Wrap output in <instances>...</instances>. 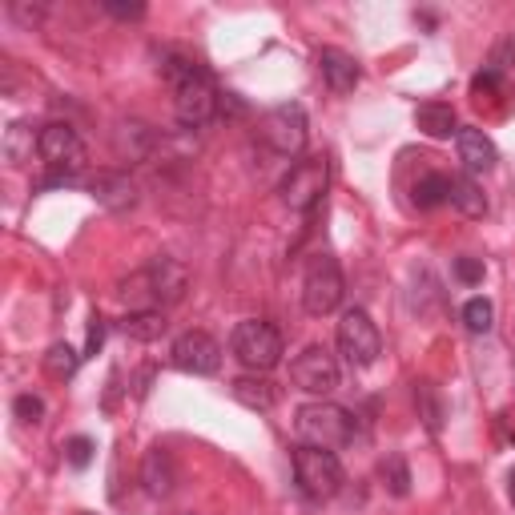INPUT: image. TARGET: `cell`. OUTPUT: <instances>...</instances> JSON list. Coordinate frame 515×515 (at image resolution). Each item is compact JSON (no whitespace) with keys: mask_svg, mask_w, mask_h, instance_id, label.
<instances>
[{"mask_svg":"<svg viewBox=\"0 0 515 515\" xmlns=\"http://www.w3.org/2000/svg\"><path fill=\"white\" fill-rule=\"evenodd\" d=\"M161 77L169 81V89H174V113H178V121L186 129H202L206 121H214V113L222 105V93H218V85L210 81V73L198 61L165 57Z\"/></svg>","mask_w":515,"mask_h":515,"instance_id":"obj_1","label":"cell"},{"mask_svg":"<svg viewBox=\"0 0 515 515\" xmlns=\"http://www.w3.org/2000/svg\"><path fill=\"white\" fill-rule=\"evenodd\" d=\"M294 431L302 443L310 447H326V451H338V447H351L355 435H359V423L347 407H338L330 399H314V403H302L294 411Z\"/></svg>","mask_w":515,"mask_h":515,"instance_id":"obj_2","label":"cell"},{"mask_svg":"<svg viewBox=\"0 0 515 515\" xmlns=\"http://www.w3.org/2000/svg\"><path fill=\"white\" fill-rule=\"evenodd\" d=\"M294 483H298V491L306 499L326 503V499H334L342 491L347 475H342V463H338L334 451L302 443V447H294Z\"/></svg>","mask_w":515,"mask_h":515,"instance_id":"obj_3","label":"cell"},{"mask_svg":"<svg viewBox=\"0 0 515 515\" xmlns=\"http://www.w3.org/2000/svg\"><path fill=\"white\" fill-rule=\"evenodd\" d=\"M230 351L234 359L254 371V375H266L282 363V330L274 322H262V318H246L234 326L230 334Z\"/></svg>","mask_w":515,"mask_h":515,"instance_id":"obj_4","label":"cell"},{"mask_svg":"<svg viewBox=\"0 0 515 515\" xmlns=\"http://www.w3.org/2000/svg\"><path fill=\"white\" fill-rule=\"evenodd\" d=\"M41 161L53 169L49 186H65L85 169V141L77 137V129L69 121H49L41 125Z\"/></svg>","mask_w":515,"mask_h":515,"instance_id":"obj_5","label":"cell"},{"mask_svg":"<svg viewBox=\"0 0 515 515\" xmlns=\"http://www.w3.org/2000/svg\"><path fill=\"white\" fill-rule=\"evenodd\" d=\"M342 294H347V282H342L338 258L314 254L306 262V274H302V306H306V314H314V318L334 314L338 302H342Z\"/></svg>","mask_w":515,"mask_h":515,"instance_id":"obj_6","label":"cell"},{"mask_svg":"<svg viewBox=\"0 0 515 515\" xmlns=\"http://www.w3.org/2000/svg\"><path fill=\"white\" fill-rule=\"evenodd\" d=\"M338 351H342V359H347L351 367H359V371L379 359L383 334H379V326H375V318L367 310L351 306L347 314H342V322H338Z\"/></svg>","mask_w":515,"mask_h":515,"instance_id":"obj_7","label":"cell"},{"mask_svg":"<svg viewBox=\"0 0 515 515\" xmlns=\"http://www.w3.org/2000/svg\"><path fill=\"white\" fill-rule=\"evenodd\" d=\"M326 186H330V161L326 157H306V161H294L290 165V174L282 178L278 194H282V202L290 210L306 214V210H314L322 202Z\"/></svg>","mask_w":515,"mask_h":515,"instance_id":"obj_8","label":"cell"},{"mask_svg":"<svg viewBox=\"0 0 515 515\" xmlns=\"http://www.w3.org/2000/svg\"><path fill=\"white\" fill-rule=\"evenodd\" d=\"M262 141L278 153V157H298L306 149V137H310V125H306V109L286 101V105H274L262 125H258Z\"/></svg>","mask_w":515,"mask_h":515,"instance_id":"obj_9","label":"cell"},{"mask_svg":"<svg viewBox=\"0 0 515 515\" xmlns=\"http://www.w3.org/2000/svg\"><path fill=\"white\" fill-rule=\"evenodd\" d=\"M290 379H294V387H302L306 395L326 399V395L338 391V359L322 347V342H314V347H306V351L290 363Z\"/></svg>","mask_w":515,"mask_h":515,"instance_id":"obj_10","label":"cell"},{"mask_svg":"<svg viewBox=\"0 0 515 515\" xmlns=\"http://www.w3.org/2000/svg\"><path fill=\"white\" fill-rule=\"evenodd\" d=\"M169 359H174V367L186 371V375H218L222 347H218V338H210L206 330H186V334L174 338Z\"/></svg>","mask_w":515,"mask_h":515,"instance_id":"obj_11","label":"cell"},{"mask_svg":"<svg viewBox=\"0 0 515 515\" xmlns=\"http://www.w3.org/2000/svg\"><path fill=\"white\" fill-rule=\"evenodd\" d=\"M145 274H149V286H153L157 306H178V302L186 298V290H190V270H186L182 258L157 254V258L145 266Z\"/></svg>","mask_w":515,"mask_h":515,"instance_id":"obj_12","label":"cell"},{"mask_svg":"<svg viewBox=\"0 0 515 515\" xmlns=\"http://www.w3.org/2000/svg\"><path fill=\"white\" fill-rule=\"evenodd\" d=\"M318 73L322 81L334 89V93H355L359 81H363V69L351 53H342V49H322L318 53Z\"/></svg>","mask_w":515,"mask_h":515,"instance_id":"obj_13","label":"cell"},{"mask_svg":"<svg viewBox=\"0 0 515 515\" xmlns=\"http://www.w3.org/2000/svg\"><path fill=\"white\" fill-rule=\"evenodd\" d=\"M455 145H459V161L463 169L475 178V174H491L499 153H495V141L483 133V129H459L455 133Z\"/></svg>","mask_w":515,"mask_h":515,"instance_id":"obj_14","label":"cell"},{"mask_svg":"<svg viewBox=\"0 0 515 515\" xmlns=\"http://www.w3.org/2000/svg\"><path fill=\"white\" fill-rule=\"evenodd\" d=\"M141 483L153 499H165L169 491H174L178 483V467H174V455H169L165 447H149L145 459H141Z\"/></svg>","mask_w":515,"mask_h":515,"instance_id":"obj_15","label":"cell"},{"mask_svg":"<svg viewBox=\"0 0 515 515\" xmlns=\"http://www.w3.org/2000/svg\"><path fill=\"white\" fill-rule=\"evenodd\" d=\"M93 198H97L105 210L125 214V210L137 206V186H133L125 174H101V178L93 182Z\"/></svg>","mask_w":515,"mask_h":515,"instance_id":"obj_16","label":"cell"},{"mask_svg":"<svg viewBox=\"0 0 515 515\" xmlns=\"http://www.w3.org/2000/svg\"><path fill=\"white\" fill-rule=\"evenodd\" d=\"M33 149H41V129H33L29 121H13L5 129V141H0V153H5L9 165H29Z\"/></svg>","mask_w":515,"mask_h":515,"instance_id":"obj_17","label":"cell"},{"mask_svg":"<svg viewBox=\"0 0 515 515\" xmlns=\"http://www.w3.org/2000/svg\"><path fill=\"white\" fill-rule=\"evenodd\" d=\"M415 125H419V133H427V137H435V141L459 133L455 109H451L447 101H427V105H419V109H415Z\"/></svg>","mask_w":515,"mask_h":515,"instance_id":"obj_18","label":"cell"},{"mask_svg":"<svg viewBox=\"0 0 515 515\" xmlns=\"http://www.w3.org/2000/svg\"><path fill=\"white\" fill-rule=\"evenodd\" d=\"M230 391H234V399H238L242 407H250V411H270V407L278 403L274 383L262 379V375H242V379L230 383Z\"/></svg>","mask_w":515,"mask_h":515,"instance_id":"obj_19","label":"cell"},{"mask_svg":"<svg viewBox=\"0 0 515 515\" xmlns=\"http://www.w3.org/2000/svg\"><path fill=\"white\" fill-rule=\"evenodd\" d=\"M451 206H455L463 218H483V214H487V198L479 194V186H475L471 174H455V178H451Z\"/></svg>","mask_w":515,"mask_h":515,"instance_id":"obj_20","label":"cell"},{"mask_svg":"<svg viewBox=\"0 0 515 515\" xmlns=\"http://www.w3.org/2000/svg\"><path fill=\"white\" fill-rule=\"evenodd\" d=\"M121 330H125L133 342H153V338H161V334L169 330V322H165L161 310H129L125 322H121Z\"/></svg>","mask_w":515,"mask_h":515,"instance_id":"obj_21","label":"cell"},{"mask_svg":"<svg viewBox=\"0 0 515 515\" xmlns=\"http://www.w3.org/2000/svg\"><path fill=\"white\" fill-rule=\"evenodd\" d=\"M411 202H415L419 210H439L443 202H451V178H447V174H423V178L415 182Z\"/></svg>","mask_w":515,"mask_h":515,"instance_id":"obj_22","label":"cell"},{"mask_svg":"<svg viewBox=\"0 0 515 515\" xmlns=\"http://www.w3.org/2000/svg\"><path fill=\"white\" fill-rule=\"evenodd\" d=\"M157 137H153V129H145L141 121H129V125H121V133H117V153L121 157H149V145H153Z\"/></svg>","mask_w":515,"mask_h":515,"instance_id":"obj_23","label":"cell"},{"mask_svg":"<svg viewBox=\"0 0 515 515\" xmlns=\"http://www.w3.org/2000/svg\"><path fill=\"white\" fill-rule=\"evenodd\" d=\"M77 363H81V355L69 347V342H53L49 355H45V375L49 379H73L77 375Z\"/></svg>","mask_w":515,"mask_h":515,"instance_id":"obj_24","label":"cell"},{"mask_svg":"<svg viewBox=\"0 0 515 515\" xmlns=\"http://www.w3.org/2000/svg\"><path fill=\"white\" fill-rule=\"evenodd\" d=\"M379 475H383V483H387V491L391 495H411V467H407V459L403 455H387L383 463H379Z\"/></svg>","mask_w":515,"mask_h":515,"instance_id":"obj_25","label":"cell"},{"mask_svg":"<svg viewBox=\"0 0 515 515\" xmlns=\"http://www.w3.org/2000/svg\"><path fill=\"white\" fill-rule=\"evenodd\" d=\"M463 326H467L471 334H487V330L495 326V306H491L487 298H471V302L463 306Z\"/></svg>","mask_w":515,"mask_h":515,"instance_id":"obj_26","label":"cell"},{"mask_svg":"<svg viewBox=\"0 0 515 515\" xmlns=\"http://www.w3.org/2000/svg\"><path fill=\"white\" fill-rule=\"evenodd\" d=\"M415 399H419V411H423L427 427H431V431H439V423H443V407H439L435 387H431V383H415Z\"/></svg>","mask_w":515,"mask_h":515,"instance_id":"obj_27","label":"cell"},{"mask_svg":"<svg viewBox=\"0 0 515 515\" xmlns=\"http://www.w3.org/2000/svg\"><path fill=\"white\" fill-rule=\"evenodd\" d=\"M13 411H17L21 423H41V419H45V403H41L37 395H17Z\"/></svg>","mask_w":515,"mask_h":515,"instance_id":"obj_28","label":"cell"},{"mask_svg":"<svg viewBox=\"0 0 515 515\" xmlns=\"http://www.w3.org/2000/svg\"><path fill=\"white\" fill-rule=\"evenodd\" d=\"M455 278L463 286H479L483 282V262L479 258H455Z\"/></svg>","mask_w":515,"mask_h":515,"instance_id":"obj_29","label":"cell"},{"mask_svg":"<svg viewBox=\"0 0 515 515\" xmlns=\"http://www.w3.org/2000/svg\"><path fill=\"white\" fill-rule=\"evenodd\" d=\"M65 455H69V463H73V467H89V463H93V439H85V435L69 439Z\"/></svg>","mask_w":515,"mask_h":515,"instance_id":"obj_30","label":"cell"},{"mask_svg":"<svg viewBox=\"0 0 515 515\" xmlns=\"http://www.w3.org/2000/svg\"><path fill=\"white\" fill-rule=\"evenodd\" d=\"M9 13H13L21 25H29V29H33V25L41 21V13H45V9H41V5H25V0H9Z\"/></svg>","mask_w":515,"mask_h":515,"instance_id":"obj_31","label":"cell"},{"mask_svg":"<svg viewBox=\"0 0 515 515\" xmlns=\"http://www.w3.org/2000/svg\"><path fill=\"white\" fill-rule=\"evenodd\" d=\"M109 17H117V21H141L145 17V5H117V0H105L101 5Z\"/></svg>","mask_w":515,"mask_h":515,"instance_id":"obj_32","label":"cell"},{"mask_svg":"<svg viewBox=\"0 0 515 515\" xmlns=\"http://www.w3.org/2000/svg\"><path fill=\"white\" fill-rule=\"evenodd\" d=\"M101 342H105V318L93 314V318H89V347H85V351L97 355V351H101Z\"/></svg>","mask_w":515,"mask_h":515,"instance_id":"obj_33","label":"cell"},{"mask_svg":"<svg viewBox=\"0 0 515 515\" xmlns=\"http://www.w3.org/2000/svg\"><path fill=\"white\" fill-rule=\"evenodd\" d=\"M507 499H511V507H515V467L507 471Z\"/></svg>","mask_w":515,"mask_h":515,"instance_id":"obj_34","label":"cell"}]
</instances>
